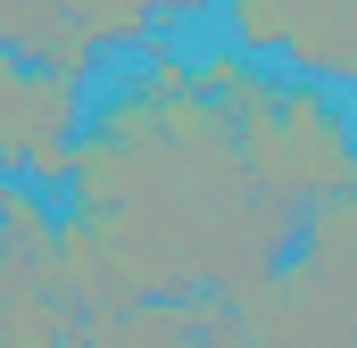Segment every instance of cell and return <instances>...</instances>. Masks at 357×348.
I'll return each mask as SVG.
<instances>
[{
	"label": "cell",
	"mask_w": 357,
	"mask_h": 348,
	"mask_svg": "<svg viewBox=\"0 0 357 348\" xmlns=\"http://www.w3.org/2000/svg\"><path fill=\"white\" fill-rule=\"evenodd\" d=\"M67 207L158 307H191V299L241 307L258 282L282 274L291 241H299V207H282L250 174L233 116L199 84L108 91L75 141Z\"/></svg>",
	"instance_id": "6da1fadb"
},
{
	"label": "cell",
	"mask_w": 357,
	"mask_h": 348,
	"mask_svg": "<svg viewBox=\"0 0 357 348\" xmlns=\"http://www.w3.org/2000/svg\"><path fill=\"white\" fill-rule=\"evenodd\" d=\"M191 67H199V91L233 116L250 174L266 182L282 207L307 216V207L357 191V133L316 84H291V75H274L258 58H241V50H208Z\"/></svg>",
	"instance_id": "7a4b0ae2"
},
{
	"label": "cell",
	"mask_w": 357,
	"mask_h": 348,
	"mask_svg": "<svg viewBox=\"0 0 357 348\" xmlns=\"http://www.w3.org/2000/svg\"><path fill=\"white\" fill-rule=\"evenodd\" d=\"M250 348H357V191L299 216V249L241 299Z\"/></svg>",
	"instance_id": "3957f363"
},
{
	"label": "cell",
	"mask_w": 357,
	"mask_h": 348,
	"mask_svg": "<svg viewBox=\"0 0 357 348\" xmlns=\"http://www.w3.org/2000/svg\"><path fill=\"white\" fill-rule=\"evenodd\" d=\"M91 108L75 75H50V67H25L0 50V174L33 182V191H67L75 174V141H84Z\"/></svg>",
	"instance_id": "277c9868"
},
{
	"label": "cell",
	"mask_w": 357,
	"mask_h": 348,
	"mask_svg": "<svg viewBox=\"0 0 357 348\" xmlns=\"http://www.w3.org/2000/svg\"><path fill=\"white\" fill-rule=\"evenodd\" d=\"M225 25L241 58L357 91V0H225Z\"/></svg>",
	"instance_id": "5b68a950"
},
{
	"label": "cell",
	"mask_w": 357,
	"mask_h": 348,
	"mask_svg": "<svg viewBox=\"0 0 357 348\" xmlns=\"http://www.w3.org/2000/svg\"><path fill=\"white\" fill-rule=\"evenodd\" d=\"M50 290H59V299L91 324V340H100L116 315L150 307V299L133 290V274L100 249V232H91V224H75V216H67V224H59V241H50Z\"/></svg>",
	"instance_id": "8992f818"
},
{
	"label": "cell",
	"mask_w": 357,
	"mask_h": 348,
	"mask_svg": "<svg viewBox=\"0 0 357 348\" xmlns=\"http://www.w3.org/2000/svg\"><path fill=\"white\" fill-rule=\"evenodd\" d=\"M0 50H8V58H25V67L75 75V84L100 67V42L67 17V0H0Z\"/></svg>",
	"instance_id": "52a82bcc"
},
{
	"label": "cell",
	"mask_w": 357,
	"mask_h": 348,
	"mask_svg": "<svg viewBox=\"0 0 357 348\" xmlns=\"http://www.w3.org/2000/svg\"><path fill=\"white\" fill-rule=\"evenodd\" d=\"M67 17L100 50H150V33H158V0H67Z\"/></svg>",
	"instance_id": "ba28073f"
},
{
	"label": "cell",
	"mask_w": 357,
	"mask_h": 348,
	"mask_svg": "<svg viewBox=\"0 0 357 348\" xmlns=\"http://www.w3.org/2000/svg\"><path fill=\"white\" fill-rule=\"evenodd\" d=\"M100 348H199V332H191V307H133V315H116L108 332H100Z\"/></svg>",
	"instance_id": "9c48e42d"
},
{
	"label": "cell",
	"mask_w": 357,
	"mask_h": 348,
	"mask_svg": "<svg viewBox=\"0 0 357 348\" xmlns=\"http://www.w3.org/2000/svg\"><path fill=\"white\" fill-rule=\"evenodd\" d=\"M199 8H216V0H158V17H199Z\"/></svg>",
	"instance_id": "30bf717a"
}]
</instances>
